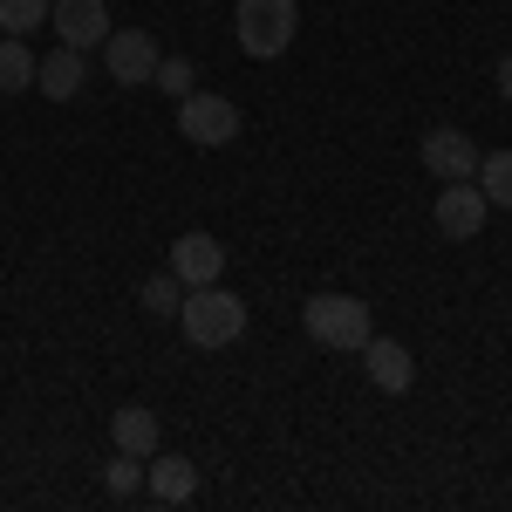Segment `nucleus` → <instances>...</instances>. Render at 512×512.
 <instances>
[{
    "instance_id": "nucleus-1",
    "label": "nucleus",
    "mask_w": 512,
    "mask_h": 512,
    "mask_svg": "<svg viewBox=\"0 0 512 512\" xmlns=\"http://www.w3.org/2000/svg\"><path fill=\"white\" fill-rule=\"evenodd\" d=\"M178 328H185V342H192V349H233L239 335H246V301H239V294H226L219 280L185 287Z\"/></svg>"
},
{
    "instance_id": "nucleus-2",
    "label": "nucleus",
    "mask_w": 512,
    "mask_h": 512,
    "mask_svg": "<svg viewBox=\"0 0 512 512\" xmlns=\"http://www.w3.org/2000/svg\"><path fill=\"white\" fill-rule=\"evenodd\" d=\"M301 328L315 335L321 349H362V342L376 335V315H369L362 294H315V301L301 308Z\"/></svg>"
},
{
    "instance_id": "nucleus-3",
    "label": "nucleus",
    "mask_w": 512,
    "mask_h": 512,
    "mask_svg": "<svg viewBox=\"0 0 512 512\" xmlns=\"http://www.w3.org/2000/svg\"><path fill=\"white\" fill-rule=\"evenodd\" d=\"M294 35H301V0H239V48L253 62L287 55Z\"/></svg>"
},
{
    "instance_id": "nucleus-4",
    "label": "nucleus",
    "mask_w": 512,
    "mask_h": 512,
    "mask_svg": "<svg viewBox=\"0 0 512 512\" xmlns=\"http://www.w3.org/2000/svg\"><path fill=\"white\" fill-rule=\"evenodd\" d=\"M178 130L192 137L198 151H219V144L239 137V103L233 96H212V89H192V96H178Z\"/></svg>"
},
{
    "instance_id": "nucleus-5",
    "label": "nucleus",
    "mask_w": 512,
    "mask_h": 512,
    "mask_svg": "<svg viewBox=\"0 0 512 512\" xmlns=\"http://www.w3.org/2000/svg\"><path fill=\"white\" fill-rule=\"evenodd\" d=\"M103 62H110V82H123V89H144V82L158 76V41L144 35V28H110L103 35Z\"/></svg>"
},
{
    "instance_id": "nucleus-6",
    "label": "nucleus",
    "mask_w": 512,
    "mask_h": 512,
    "mask_svg": "<svg viewBox=\"0 0 512 512\" xmlns=\"http://www.w3.org/2000/svg\"><path fill=\"white\" fill-rule=\"evenodd\" d=\"M417 158H424V171H431L437 185H451V178H472L478 171V151L465 130H451V123H437V130H424V144H417Z\"/></svg>"
},
{
    "instance_id": "nucleus-7",
    "label": "nucleus",
    "mask_w": 512,
    "mask_h": 512,
    "mask_svg": "<svg viewBox=\"0 0 512 512\" xmlns=\"http://www.w3.org/2000/svg\"><path fill=\"white\" fill-rule=\"evenodd\" d=\"M485 219H492V205H485V192H478L472 178H451V185L437 192V233L444 239H478Z\"/></svg>"
},
{
    "instance_id": "nucleus-8",
    "label": "nucleus",
    "mask_w": 512,
    "mask_h": 512,
    "mask_svg": "<svg viewBox=\"0 0 512 512\" xmlns=\"http://www.w3.org/2000/svg\"><path fill=\"white\" fill-rule=\"evenodd\" d=\"M48 28H55L62 48H103L110 7H103V0H55V7H48Z\"/></svg>"
},
{
    "instance_id": "nucleus-9",
    "label": "nucleus",
    "mask_w": 512,
    "mask_h": 512,
    "mask_svg": "<svg viewBox=\"0 0 512 512\" xmlns=\"http://www.w3.org/2000/svg\"><path fill=\"white\" fill-rule=\"evenodd\" d=\"M355 355H362V369H369V383H376L383 396H403L410 383H417V355L403 349V342H390V335H369V342H362Z\"/></svg>"
},
{
    "instance_id": "nucleus-10",
    "label": "nucleus",
    "mask_w": 512,
    "mask_h": 512,
    "mask_svg": "<svg viewBox=\"0 0 512 512\" xmlns=\"http://www.w3.org/2000/svg\"><path fill=\"white\" fill-rule=\"evenodd\" d=\"M171 274L185 280V287H205V280L226 274V246L212 233H178L171 239Z\"/></svg>"
},
{
    "instance_id": "nucleus-11",
    "label": "nucleus",
    "mask_w": 512,
    "mask_h": 512,
    "mask_svg": "<svg viewBox=\"0 0 512 512\" xmlns=\"http://www.w3.org/2000/svg\"><path fill=\"white\" fill-rule=\"evenodd\" d=\"M82 82H89L82 48H62V41H55V55H41V62H35V89L48 96V103H69V96H82Z\"/></svg>"
},
{
    "instance_id": "nucleus-12",
    "label": "nucleus",
    "mask_w": 512,
    "mask_h": 512,
    "mask_svg": "<svg viewBox=\"0 0 512 512\" xmlns=\"http://www.w3.org/2000/svg\"><path fill=\"white\" fill-rule=\"evenodd\" d=\"M110 444L130 451V458H151V451H164V431H158V417H151L144 403H123L117 417H110Z\"/></svg>"
},
{
    "instance_id": "nucleus-13",
    "label": "nucleus",
    "mask_w": 512,
    "mask_h": 512,
    "mask_svg": "<svg viewBox=\"0 0 512 512\" xmlns=\"http://www.w3.org/2000/svg\"><path fill=\"white\" fill-rule=\"evenodd\" d=\"M144 485H151V492H158V499H171V506H185V499H192L198 492V465L192 458H171V451H151V465H144Z\"/></svg>"
},
{
    "instance_id": "nucleus-14",
    "label": "nucleus",
    "mask_w": 512,
    "mask_h": 512,
    "mask_svg": "<svg viewBox=\"0 0 512 512\" xmlns=\"http://www.w3.org/2000/svg\"><path fill=\"white\" fill-rule=\"evenodd\" d=\"M137 308H144V315H158V321H178V308H185V280L171 274V267L151 274L144 287H137Z\"/></svg>"
},
{
    "instance_id": "nucleus-15",
    "label": "nucleus",
    "mask_w": 512,
    "mask_h": 512,
    "mask_svg": "<svg viewBox=\"0 0 512 512\" xmlns=\"http://www.w3.org/2000/svg\"><path fill=\"white\" fill-rule=\"evenodd\" d=\"M478 192H485V205H499V212H512V151H492V158H478Z\"/></svg>"
},
{
    "instance_id": "nucleus-16",
    "label": "nucleus",
    "mask_w": 512,
    "mask_h": 512,
    "mask_svg": "<svg viewBox=\"0 0 512 512\" xmlns=\"http://www.w3.org/2000/svg\"><path fill=\"white\" fill-rule=\"evenodd\" d=\"M21 89H35V55L21 48V35L0 41V96H21Z\"/></svg>"
},
{
    "instance_id": "nucleus-17",
    "label": "nucleus",
    "mask_w": 512,
    "mask_h": 512,
    "mask_svg": "<svg viewBox=\"0 0 512 512\" xmlns=\"http://www.w3.org/2000/svg\"><path fill=\"white\" fill-rule=\"evenodd\" d=\"M48 7L55 0H0V35H35V28H48Z\"/></svg>"
},
{
    "instance_id": "nucleus-18",
    "label": "nucleus",
    "mask_w": 512,
    "mask_h": 512,
    "mask_svg": "<svg viewBox=\"0 0 512 512\" xmlns=\"http://www.w3.org/2000/svg\"><path fill=\"white\" fill-rule=\"evenodd\" d=\"M103 485H110L117 499H130V492L144 485V458H130V451H117V458L103 465Z\"/></svg>"
},
{
    "instance_id": "nucleus-19",
    "label": "nucleus",
    "mask_w": 512,
    "mask_h": 512,
    "mask_svg": "<svg viewBox=\"0 0 512 512\" xmlns=\"http://www.w3.org/2000/svg\"><path fill=\"white\" fill-rule=\"evenodd\" d=\"M192 76H198V69L185 62V55H164V62H158V76H151V82H158L164 96H192Z\"/></svg>"
},
{
    "instance_id": "nucleus-20",
    "label": "nucleus",
    "mask_w": 512,
    "mask_h": 512,
    "mask_svg": "<svg viewBox=\"0 0 512 512\" xmlns=\"http://www.w3.org/2000/svg\"><path fill=\"white\" fill-rule=\"evenodd\" d=\"M492 82H499V96L512 103V55H499V69H492Z\"/></svg>"
}]
</instances>
